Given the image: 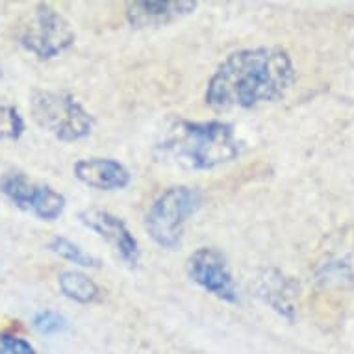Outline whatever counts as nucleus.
I'll list each match as a JSON object with an SVG mask.
<instances>
[{
    "mask_svg": "<svg viewBox=\"0 0 354 354\" xmlns=\"http://www.w3.org/2000/svg\"><path fill=\"white\" fill-rule=\"evenodd\" d=\"M8 354H37V351H35V347L28 342V339H24V337L13 334Z\"/></svg>",
    "mask_w": 354,
    "mask_h": 354,
    "instance_id": "nucleus-16",
    "label": "nucleus"
},
{
    "mask_svg": "<svg viewBox=\"0 0 354 354\" xmlns=\"http://www.w3.org/2000/svg\"><path fill=\"white\" fill-rule=\"evenodd\" d=\"M12 337L13 334H10V332H0V354H8Z\"/></svg>",
    "mask_w": 354,
    "mask_h": 354,
    "instance_id": "nucleus-17",
    "label": "nucleus"
},
{
    "mask_svg": "<svg viewBox=\"0 0 354 354\" xmlns=\"http://www.w3.org/2000/svg\"><path fill=\"white\" fill-rule=\"evenodd\" d=\"M58 288L62 295L76 304H95L102 299V290L89 274L69 269L58 274Z\"/></svg>",
    "mask_w": 354,
    "mask_h": 354,
    "instance_id": "nucleus-12",
    "label": "nucleus"
},
{
    "mask_svg": "<svg viewBox=\"0 0 354 354\" xmlns=\"http://www.w3.org/2000/svg\"><path fill=\"white\" fill-rule=\"evenodd\" d=\"M26 132V121L15 104L0 102V141H19Z\"/></svg>",
    "mask_w": 354,
    "mask_h": 354,
    "instance_id": "nucleus-14",
    "label": "nucleus"
},
{
    "mask_svg": "<svg viewBox=\"0 0 354 354\" xmlns=\"http://www.w3.org/2000/svg\"><path fill=\"white\" fill-rule=\"evenodd\" d=\"M197 8V0H134L124 8V17L136 30L162 28L192 15Z\"/></svg>",
    "mask_w": 354,
    "mask_h": 354,
    "instance_id": "nucleus-9",
    "label": "nucleus"
},
{
    "mask_svg": "<svg viewBox=\"0 0 354 354\" xmlns=\"http://www.w3.org/2000/svg\"><path fill=\"white\" fill-rule=\"evenodd\" d=\"M204 203L198 187L178 184L163 189L145 215V230L162 249L173 250L182 243L184 228L189 217L197 214Z\"/></svg>",
    "mask_w": 354,
    "mask_h": 354,
    "instance_id": "nucleus-4",
    "label": "nucleus"
},
{
    "mask_svg": "<svg viewBox=\"0 0 354 354\" xmlns=\"http://www.w3.org/2000/svg\"><path fill=\"white\" fill-rule=\"evenodd\" d=\"M32 325L43 336H54V334H59L67 328V321H65L64 315L54 312V310H41L34 315Z\"/></svg>",
    "mask_w": 354,
    "mask_h": 354,
    "instance_id": "nucleus-15",
    "label": "nucleus"
},
{
    "mask_svg": "<svg viewBox=\"0 0 354 354\" xmlns=\"http://www.w3.org/2000/svg\"><path fill=\"white\" fill-rule=\"evenodd\" d=\"M277 277L266 274V279H261L260 284V295L263 301L268 302L269 306L273 308L274 312H279L286 319H293L295 317V295L299 288L295 282H291L290 279H284L282 274L277 273Z\"/></svg>",
    "mask_w": 354,
    "mask_h": 354,
    "instance_id": "nucleus-11",
    "label": "nucleus"
},
{
    "mask_svg": "<svg viewBox=\"0 0 354 354\" xmlns=\"http://www.w3.org/2000/svg\"><path fill=\"white\" fill-rule=\"evenodd\" d=\"M186 269L189 279L203 288L206 293L214 295L228 304H238L239 293L232 269L228 266L227 256L214 247H198L187 256Z\"/></svg>",
    "mask_w": 354,
    "mask_h": 354,
    "instance_id": "nucleus-7",
    "label": "nucleus"
},
{
    "mask_svg": "<svg viewBox=\"0 0 354 354\" xmlns=\"http://www.w3.org/2000/svg\"><path fill=\"white\" fill-rule=\"evenodd\" d=\"M17 43L37 59H54L75 45L76 32L64 13L41 2L21 19Z\"/></svg>",
    "mask_w": 354,
    "mask_h": 354,
    "instance_id": "nucleus-5",
    "label": "nucleus"
},
{
    "mask_svg": "<svg viewBox=\"0 0 354 354\" xmlns=\"http://www.w3.org/2000/svg\"><path fill=\"white\" fill-rule=\"evenodd\" d=\"M2 76H4V73H2V65H0V80H2Z\"/></svg>",
    "mask_w": 354,
    "mask_h": 354,
    "instance_id": "nucleus-18",
    "label": "nucleus"
},
{
    "mask_svg": "<svg viewBox=\"0 0 354 354\" xmlns=\"http://www.w3.org/2000/svg\"><path fill=\"white\" fill-rule=\"evenodd\" d=\"M239 151L234 127L219 119H173L156 143L158 158L184 171H212L234 162Z\"/></svg>",
    "mask_w": 354,
    "mask_h": 354,
    "instance_id": "nucleus-2",
    "label": "nucleus"
},
{
    "mask_svg": "<svg viewBox=\"0 0 354 354\" xmlns=\"http://www.w3.org/2000/svg\"><path fill=\"white\" fill-rule=\"evenodd\" d=\"M295 78V65L286 48H239L209 75L204 102L214 111L252 110L284 99Z\"/></svg>",
    "mask_w": 354,
    "mask_h": 354,
    "instance_id": "nucleus-1",
    "label": "nucleus"
},
{
    "mask_svg": "<svg viewBox=\"0 0 354 354\" xmlns=\"http://www.w3.org/2000/svg\"><path fill=\"white\" fill-rule=\"evenodd\" d=\"M78 221L91 232H95L100 239H104L111 249L115 250L127 266L136 268L141 260L140 239L128 228L124 221L110 209L91 206L84 208L78 214Z\"/></svg>",
    "mask_w": 354,
    "mask_h": 354,
    "instance_id": "nucleus-8",
    "label": "nucleus"
},
{
    "mask_svg": "<svg viewBox=\"0 0 354 354\" xmlns=\"http://www.w3.org/2000/svg\"><path fill=\"white\" fill-rule=\"evenodd\" d=\"M30 113L37 127L62 143H75L91 136L95 117L75 95L58 89H34Z\"/></svg>",
    "mask_w": 354,
    "mask_h": 354,
    "instance_id": "nucleus-3",
    "label": "nucleus"
},
{
    "mask_svg": "<svg viewBox=\"0 0 354 354\" xmlns=\"http://www.w3.org/2000/svg\"><path fill=\"white\" fill-rule=\"evenodd\" d=\"M47 249L56 254L62 260L69 261L76 268L84 269H99L100 260L97 256L89 254L87 250H84L78 243H75L73 239L65 238V236H54L47 243Z\"/></svg>",
    "mask_w": 354,
    "mask_h": 354,
    "instance_id": "nucleus-13",
    "label": "nucleus"
},
{
    "mask_svg": "<svg viewBox=\"0 0 354 354\" xmlns=\"http://www.w3.org/2000/svg\"><path fill=\"white\" fill-rule=\"evenodd\" d=\"M0 193L15 204V208L28 212L41 221L59 219L67 208V198L47 182L34 180L21 171H12L0 176Z\"/></svg>",
    "mask_w": 354,
    "mask_h": 354,
    "instance_id": "nucleus-6",
    "label": "nucleus"
},
{
    "mask_svg": "<svg viewBox=\"0 0 354 354\" xmlns=\"http://www.w3.org/2000/svg\"><path fill=\"white\" fill-rule=\"evenodd\" d=\"M75 178L97 192H121L130 186V169L115 158H80L73 165Z\"/></svg>",
    "mask_w": 354,
    "mask_h": 354,
    "instance_id": "nucleus-10",
    "label": "nucleus"
}]
</instances>
